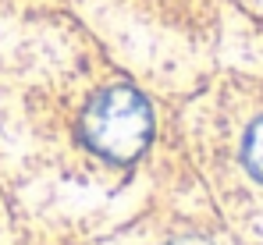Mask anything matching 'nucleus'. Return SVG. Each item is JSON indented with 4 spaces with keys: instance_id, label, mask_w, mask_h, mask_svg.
I'll return each mask as SVG.
<instances>
[{
    "instance_id": "f257e3e1",
    "label": "nucleus",
    "mask_w": 263,
    "mask_h": 245,
    "mask_svg": "<svg viewBox=\"0 0 263 245\" xmlns=\"http://www.w3.org/2000/svg\"><path fill=\"white\" fill-rule=\"evenodd\" d=\"M149 131H153L149 103L132 85H110L96 92V100L86 107V118H82V135L89 149H96L100 157L114 163L135 160L146 149Z\"/></svg>"
},
{
    "instance_id": "f03ea898",
    "label": "nucleus",
    "mask_w": 263,
    "mask_h": 245,
    "mask_svg": "<svg viewBox=\"0 0 263 245\" xmlns=\"http://www.w3.org/2000/svg\"><path fill=\"white\" fill-rule=\"evenodd\" d=\"M242 160H246V167H249V174L263 181V118L253 124V128H249V135H246Z\"/></svg>"
},
{
    "instance_id": "7ed1b4c3",
    "label": "nucleus",
    "mask_w": 263,
    "mask_h": 245,
    "mask_svg": "<svg viewBox=\"0 0 263 245\" xmlns=\"http://www.w3.org/2000/svg\"><path fill=\"white\" fill-rule=\"evenodd\" d=\"M181 245H189V242H181ZM192 245H196V242H192Z\"/></svg>"
}]
</instances>
